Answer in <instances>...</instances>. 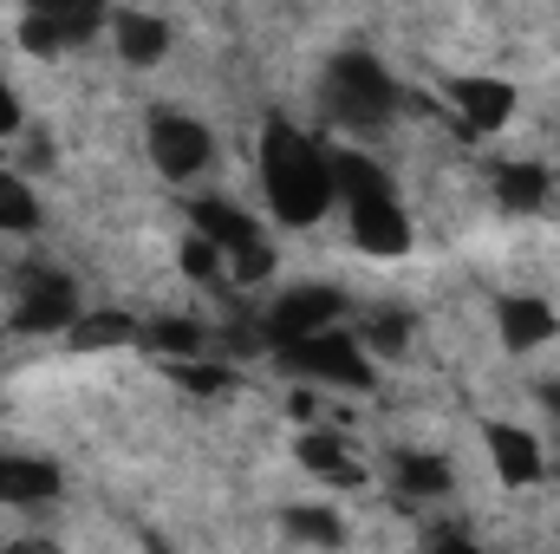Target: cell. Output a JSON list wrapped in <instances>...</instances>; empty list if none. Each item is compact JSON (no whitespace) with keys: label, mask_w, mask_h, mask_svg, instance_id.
Wrapping results in <instances>:
<instances>
[{"label":"cell","mask_w":560,"mask_h":554,"mask_svg":"<svg viewBox=\"0 0 560 554\" xmlns=\"http://www.w3.org/2000/svg\"><path fill=\"white\" fill-rule=\"evenodd\" d=\"M150 163H156V176H170V183H196L209 163H215V138H209V125L202 118H189V112H150Z\"/></svg>","instance_id":"3957f363"},{"label":"cell","mask_w":560,"mask_h":554,"mask_svg":"<svg viewBox=\"0 0 560 554\" xmlns=\"http://www.w3.org/2000/svg\"><path fill=\"white\" fill-rule=\"evenodd\" d=\"M52 496H59V470L46 457L0 450V503H52Z\"/></svg>","instance_id":"52a82bcc"},{"label":"cell","mask_w":560,"mask_h":554,"mask_svg":"<svg viewBox=\"0 0 560 554\" xmlns=\"http://www.w3.org/2000/svg\"><path fill=\"white\" fill-rule=\"evenodd\" d=\"M300 463H306L313 476L339 483V489H359V483H365V470L346 457V443H339V437H319V430H313V437H300Z\"/></svg>","instance_id":"ba28073f"},{"label":"cell","mask_w":560,"mask_h":554,"mask_svg":"<svg viewBox=\"0 0 560 554\" xmlns=\"http://www.w3.org/2000/svg\"><path fill=\"white\" fill-rule=\"evenodd\" d=\"M398 489H405V503H436L450 489V463L436 450H405L398 457Z\"/></svg>","instance_id":"9c48e42d"},{"label":"cell","mask_w":560,"mask_h":554,"mask_svg":"<svg viewBox=\"0 0 560 554\" xmlns=\"http://www.w3.org/2000/svg\"><path fill=\"white\" fill-rule=\"evenodd\" d=\"M392 105H398V85H392V72L378 59H365V53L332 59V72H326V112H332L339 131L372 138V131L392 125Z\"/></svg>","instance_id":"7a4b0ae2"},{"label":"cell","mask_w":560,"mask_h":554,"mask_svg":"<svg viewBox=\"0 0 560 554\" xmlns=\"http://www.w3.org/2000/svg\"><path fill=\"white\" fill-rule=\"evenodd\" d=\"M261 189H268L280 222H293V229L319 222L332 209V150H319L306 131L275 118L261 138Z\"/></svg>","instance_id":"6da1fadb"},{"label":"cell","mask_w":560,"mask_h":554,"mask_svg":"<svg viewBox=\"0 0 560 554\" xmlns=\"http://www.w3.org/2000/svg\"><path fill=\"white\" fill-rule=\"evenodd\" d=\"M7 138H20V92H7L0 85V143Z\"/></svg>","instance_id":"7c38bea8"},{"label":"cell","mask_w":560,"mask_h":554,"mask_svg":"<svg viewBox=\"0 0 560 554\" xmlns=\"http://www.w3.org/2000/svg\"><path fill=\"white\" fill-rule=\"evenodd\" d=\"M495 326H502V346L509 353H535L560 333V313L541 300V293H502L495 300Z\"/></svg>","instance_id":"277c9868"},{"label":"cell","mask_w":560,"mask_h":554,"mask_svg":"<svg viewBox=\"0 0 560 554\" xmlns=\"http://www.w3.org/2000/svg\"><path fill=\"white\" fill-rule=\"evenodd\" d=\"M112 46H118L125 66H163V59L176 53V33H170L163 13L125 7V13H112Z\"/></svg>","instance_id":"5b68a950"},{"label":"cell","mask_w":560,"mask_h":554,"mask_svg":"<svg viewBox=\"0 0 560 554\" xmlns=\"http://www.w3.org/2000/svg\"><path fill=\"white\" fill-rule=\"evenodd\" d=\"M26 229H39V203L20 170H0V235H26Z\"/></svg>","instance_id":"30bf717a"},{"label":"cell","mask_w":560,"mask_h":554,"mask_svg":"<svg viewBox=\"0 0 560 554\" xmlns=\"http://www.w3.org/2000/svg\"><path fill=\"white\" fill-rule=\"evenodd\" d=\"M280 529H287V535H306V542H339V535H346L339 516H326V509H287Z\"/></svg>","instance_id":"8fae6325"},{"label":"cell","mask_w":560,"mask_h":554,"mask_svg":"<svg viewBox=\"0 0 560 554\" xmlns=\"http://www.w3.org/2000/svg\"><path fill=\"white\" fill-rule=\"evenodd\" d=\"M489 470L509 483V489H535L548 476V457H541V437L515 430V424H489Z\"/></svg>","instance_id":"8992f818"}]
</instances>
